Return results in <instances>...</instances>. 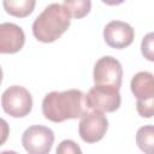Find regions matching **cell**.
Instances as JSON below:
<instances>
[{
  "label": "cell",
  "instance_id": "8992f818",
  "mask_svg": "<svg viewBox=\"0 0 154 154\" xmlns=\"http://www.w3.org/2000/svg\"><path fill=\"white\" fill-rule=\"evenodd\" d=\"M79 118L78 134L85 143H96L102 140L108 129V120L103 113L85 111Z\"/></svg>",
  "mask_w": 154,
  "mask_h": 154
},
{
  "label": "cell",
  "instance_id": "7a4b0ae2",
  "mask_svg": "<svg viewBox=\"0 0 154 154\" xmlns=\"http://www.w3.org/2000/svg\"><path fill=\"white\" fill-rule=\"evenodd\" d=\"M71 14L60 4L48 5L34 20L32 34L36 40L51 43L58 40L70 26Z\"/></svg>",
  "mask_w": 154,
  "mask_h": 154
},
{
  "label": "cell",
  "instance_id": "9a60e30c",
  "mask_svg": "<svg viewBox=\"0 0 154 154\" xmlns=\"http://www.w3.org/2000/svg\"><path fill=\"white\" fill-rule=\"evenodd\" d=\"M153 40H154V34L153 32H149V34H147L143 37L142 43H141L142 54L149 61H153L154 60V55H153Z\"/></svg>",
  "mask_w": 154,
  "mask_h": 154
},
{
  "label": "cell",
  "instance_id": "30bf717a",
  "mask_svg": "<svg viewBox=\"0 0 154 154\" xmlns=\"http://www.w3.org/2000/svg\"><path fill=\"white\" fill-rule=\"evenodd\" d=\"M130 87L137 100L154 99V78L150 72L142 71L136 73L131 79Z\"/></svg>",
  "mask_w": 154,
  "mask_h": 154
},
{
  "label": "cell",
  "instance_id": "2e32d148",
  "mask_svg": "<svg viewBox=\"0 0 154 154\" xmlns=\"http://www.w3.org/2000/svg\"><path fill=\"white\" fill-rule=\"evenodd\" d=\"M57 153L58 154H70V153H82L81 148L78 147L77 143H75L71 140H65L63 141L59 147L57 148Z\"/></svg>",
  "mask_w": 154,
  "mask_h": 154
},
{
  "label": "cell",
  "instance_id": "3957f363",
  "mask_svg": "<svg viewBox=\"0 0 154 154\" xmlns=\"http://www.w3.org/2000/svg\"><path fill=\"white\" fill-rule=\"evenodd\" d=\"M85 107L96 112H114L120 107L122 97L119 89L106 84H95L84 95Z\"/></svg>",
  "mask_w": 154,
  "mask_h": 154
},
{
  "label": "cell",
  "instance_id": "5b68a950",
  "mask_svg": "<svg viewBox=\"0 0 154 154\" xmlns=\"http://www.w3.org/2000/svg\"><path fill=\"white\" fill-rule=\"evenodd\" d=\"M53 143L54 132L43 125H31L22 136V144L29 154H47Z\"/></svg>",
  "mask_w": 154,
  "mask_h": 154
},
{
  "label": "cell",
  "instance_id": "4fadbf2b",
  "mask_svg": "<svg viewBox=\"0 0 154 154\" xmlns=\"http://www.w3.org/2000/svg\"><path fill=\"white\" fill-rule=\"evenodd\" d=\"M64 6L73 18L81 19L89 13L91 0H64Z\"/></svg>",
  "mask_w": 154,
  "mask_h": 154
},
{
  "label": "cell",
  "instance_id": "e0dca14e",
  "mask_svg": "<svg viewBox=\"0 0 154 154\" xmlns=\"http://www.w3.org/2000/svg\"><path fill=\"white\" fill-rule=\"evenodd\" d=\"M8 135H10V125L5 119L0 118V146H2L7 141Z\"/></svg>",
  "mask_w": 154,
  "mask_h": 154
},
{
  "label": "cell",
  "instance_id": "6da1fadb",
  "mask_svg": "<svg viewBox=\"0 0 154 154\" xmlns=\"http://www.w3.org/2000/svg\"><path fill=\"white\" fill-rule=\"evenodd\" d=\"M84 94L77 89L51 91L42 101V113L53 123L79 118L85 112Z\"/></svg>",
  "mask_w": 154,
  "mask_h": 154
},
{
  "label": "cell",
  "instance_id": "7c38bea8",
  "mask_svg": "<svg viewBox=\"0 0 154 154\" xmlns=\"http://www.w3.org/2000/svg\"><path fill=\"white\" fill-rule=\"evenodd\" d=\"M136 143L141 150L149 154L152 153L153 143H154V129L153 125H146L138 129L136 134Z\"/></svg>",
  "mask_w": 154,
  "mask_h": 154
},
{
  "label": "cell",
  "instance_id": "8fae6325",
  "mask_svg": "<svg viewBox=\"0 0 154 154\" xmlns=\"http://www.w3.org/2000/svg\"><path fill=\"white\" fill-rule=\"evenodd\" d=\"M36 0H2L4 10L17 18L28 17L35 8Z\"/></svg>",
  "mask_w": 154,
  "mask_h": 154
},
{
  "label": "cell",
  "instance_id": "277c9868",
  "mask_svg": "<svg viewBox=\"0 0 154 154\" xmlns=\"http://www.w3.org/2000/svg\"><path fill=\"white\" fill-rule=\"evenodd\" d=\"M1 106L5 113L13 118L28 116L32 108V97L28 89L20 85L7 88L1 95Z\"/></svg>",
  "mask_w": 154,
  "mask_h": 154
},
{
  "label": "cell",
  "instance_id": "d6986e66",
  "mask_svg": "<svg viewBox=\"0 0 154 154\" xmlns=\"http://www.w3.org/2000/svg\"><path fill=\"white\" fill-rule=\"evenodd\" d=\"M1 82H2V70L0 67V84H1Z\"/></svg>",
  "mask_w": 154,
  "mask_h": 154
},
{
  "label": "cell",
  "instance_id": "ac0fdd59",
  "mask_svg": "<svg viewBox=\"0 0 154 154\" xmlns=\"http://www.w3.org/2000/svg\"><path fill=\"white\" fill-rule=\"evenodd\" d=\"M125 0H102V2H105L106 5H109V6H116V5H120L123 4Z\"/></svg>",
  "mask_w": 154,
  "mask_h": 154
},
{
  "label": "cell",
  "instance_id": "9c48e42d",
  "mask_svg": "<svg viewBox=\"0 0 154 154\" xmlns=\"http://www.w3.org/2000/svg\"><path fill=\"white\" fill-rule=\"evenodd\" d=\"M25 43L23 29L13 23L0 24V53L13 54L19 52Z\"/></svg>",
  "mask_w": 154,
  "mask_h": 154
},
{
  "label": "cell",
  "instance_id": "ba28073f",
  "mask_svg": "<svg viewBox=\"0 0 154 154\" xmlns=\"http://www.w3.org/2000/svg\"><path fill=\"white\" fill-rule=\"evenodd\" d=\"M134 37L135 31L132 26L122 20H112L103 29L105 42L112 48H125L132 43Z\"/></svg>",
  "mask_w": 154,
  "mask_h": 154
},
{
  "label": "cell",
  "instance_id": "52a82bcc",
  "mask_svg": "<svg viewBox=\"0 0 154 154\" xmlns=\"http://www.w3.org/2000/svg\"><path fill=\"white\" fill-rule=\"evenodd\" d=\"M93 77L95 84H106L119 89L123 79L122 64L111 55L102 57L95 63Z\"/></svg>",
  "mask_w": 154,
  "mask_h": 154
},
{
  "label": "cell",
  "instance_id": "5bb4252c",
  "mask_svg": "<svg viewBox=\"0 0 154 154\" xmlns=\"http://www.w3.org/2000/svg\"><path fill=\"white\" fill-rule=\"evenodd\" d=\"M137 112L143 118H152L154 113V99L149 100H137L136 103Z\"/></svg>",
  "mask_w": 154,
  "mask_h": 154
}]
</instances>
